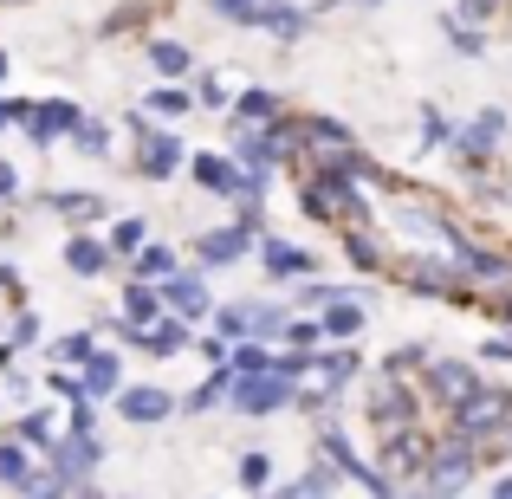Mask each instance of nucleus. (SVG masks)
Here are the masks:
<instances>
[{"label": "nucleus", "instance_id": "nucleus-29", "mask_svg": "<svg viewBox=\"0 0 512 499\" xmlns=\"http://www.w3.org/2000/svg\"><path fill=\"white\" fill-rule=\"evenodd\" d=\"M227 370L234 376H266V370H279V350L260 344V337H240V344L227 350Z\"/></svg>", "mask_w": 512, "mask_h": 499}, {"label": "nucleus", "instance_id": "nucleus-10", "mask_svg": "<svg viewBox=\"0 0 512 499\" xmlns=\"http://www.w3.org/2000/svg\"><path fill=\"white\" fill-rule=\"evenodd\" d=\"M188 156H195V150H188L175 130H156L150 124L137 137V175H143V182H175V175L188 169Z\"/></svg>", "mask_w": 512, "mask_h": 499}, {"label": "nucleus", "instance_id": "nucleus-30", "mask_svg": "<svg viewBox=\"0 0 512 499\" xmlns=\"http://www.w3.org/2000/svg\"><path fill=\"white\" fill-rule=\"evenodd\" d=\"M260 26L279 39V46H292V39L305 33V7H292V0H266V7H260Z\"/></svg>", "mask_w": 512, "mask_h": 499}, {"label": "nucleus", "instance_id": "nucleus-43", "mask_svg": "<svg viewBox=\"0 0 512 499\" xmlns=\"http://www.w3.org/2000/svg\"><path fill=\"white\" fill-rule=\"evenodd\" d=\"M500 7H506V0H454V20H467V26H487Z\"/></svg>", "mask_w": 512, "mask_h": 499}, {"label": "nucleus", "instance_id": "nucleus-45", "mask_svg": "<svg viewBox=\"0 0 512 499\" xmlns=\"http://www.w3.org/2000/svg\"><path fill=\"white\" fill-rule=\"evenodd\" d=\"M480 363H493V370H500V363H512V337H506V331L487 337V344H480Z\"/></svg>", "mask_w": 512, "mask_h": 499}, {"label": "nucleus", "instance_id": "nucleus-39", "mask_svg": "<svg viewBox=\"0 0 512 499\" xmlns=\"http://www.w3.org/2000/svg\"><path fill=\"white\" fill-rule=\"evenodd\" d=\"M78 156H111V124H98V117H85V124L72 130Z\"/></svg>", "mask_w": 512, "mask_h": 499}, {"label": "nucleus", "instance_id": "nucleus-15", "mask_svg": "<svg viewBox=\"0 0 512 499\" xmlns=\"http://www.w3.org/2000/svg\"><path fill=\"white\" fill-rule=\"evenodd\" d=\"M78 124H85V111H78L72 98H46V104H33V111H26V137H33L39 150H52L59 137H72Z\"/></svg>", "mask_w": 512, "mask_h": 499}, {"label": "nucleus", "instance_id": "nucleus-28", "mask_svg": "<svg viewBox=\"0 0 512 499\" xmlns=\"http://www.w3.org/2000/svg\"><path fill=\"white\" fill-rule=\"evenodd\" d=\"M52 370H85L91 357H98V331H65V337H52Z\"/></svg>", "mask_w": 512, "mask_h": 499}, {"label": "nucleus", "instance_id": "nucleus-16", "mask_svg": "<svg viewBox=\"0 0 512 499\" xmlns=\"http://www.w3.org/2000/svg\"><path fill=\"white\" fill-rule=\"evenodd\" d=\"M188 175H195V188H208V195H221V201H234L240 188H247V175H240V163L227 150H195L188 156Z\"/></svg>", "mask_w": 512, "mask_h": 499}, {"label": "nucleus", "instance_id": "nucleus-51", "mask_svg": "<svg viewBox=\"0 0 512 499\" xmlns=\"http://www.w3.org/2000/svg\"><path fill=\"white\" fill-rule=\"evenodd\" d=\"M0 7H20V0H0Z\"/></svg>", "mask_w": 512, "mask_h": 499}, {"label": "nucleus", "instance_id": "nucleus-13", "mask_svg": "<svg viewBox=\"0 0 512 499\" xmlns=\"http://www.w3.org/2000/svg\"><path fill=\"white\" fill-rule=\"evenodd\" d=\"M260 266H266V279H318V253L312 247H299V240H286V234H260Z\"/></svg>", "mask_w": 512, "mask_h": 499}, {"label": "nucleus", "instance_id": "nucleus-12", "mask_svg": "<svg viewBox=\"0 0 512 499\" xmlns=\"http://www.w3.org/2000/svg\"><path fill=\"white\" fill-rule=\"evenodd\" d=\"M338 247H344L350 273H363V279H389V266H396V247L383 240V227H376V221L344 227V234H338Z\"/></svg>", "mask_w": 512, "mask_h": 499}, {"label": "nucleus", "instance_id": "nucleus-50", "mask_svg": "<svg viewBox=\"0 0 512 499\" xmlns=\"http://www.w3.org/2000/svg\"><path fill=\"white\" fill-rule=\"evenodd\" d=\"M7 72H13V59H7V52H0V78H7Z\"/></svg>", "mask_w": 512, "mask_h": 499}, {"label": "nucleus", "instance_id": "nucleus-32", "mask_svg": "<svg viewBox=\"0 0 512 499\" xmlns=\"http://www.w3.org/2000/svg\"><path fill=\"white\" fill-rule=\"evenodd\" d=\"M26 474H33V448H26L20 435H0V487L20 493V487H26Z\"/></svg>", "mask_w": 512, "mask_h": 499}, {"label": "nucleus", "instance_id": "nucleus-19", "mask_svg": "<svg viewBox=\"0 0 512 499\" xmlns=\"http://www.w3.org/2000/svg\"><path fill=\"white\" fill-rule=\"evenodd\" d=\"M318 318H325V344H357L363 325H370V305H363V292L338 286V299H331Z\"/></svg>", "mask_w": 512, "mask_h": 499}, {"label": "nucleus", "instance_id": "nucleus-20", "mask_svg": "<svg viewBox=\"0 0 512 499\" xmlns=\"http://www.w3.org/2000/svg\"><path fill=\"white\" fill-rule=\"evenodd\" d=\"M124 344L143 350V357H182V350H195V325H182V318H156L150 331H130Z\"/></svg>", "mask_w": 512, "mask_h": 499}, {"label": "nucleus", "instance_id": "nucleus-22", "mask_svg": "<svg viewBox=\"0 0 512 499\" xmlns=\"http://www.w3.org/2000/svg\"><path fill=\"white\" fill-rule=\"evenodd\" d=\"M124 266H130V279H143V286H163V279L182 273V247H169V240H143Z\"/></svg>", "mask_w": 512, "mask_h": 499}, {"label": "nucleus", "instance_id": "nucleus-1", "mask_svg": "<svg viewBox=\"0 0 512 499\" xmlns=\"http://www.w3.org/2000/svg\"><path fill=\"white\" fill-rule=\"evenodd\" d=\"M299 214L318 221V227H331V234L376 221L370 201H363V182H350V175H299Z\"/></svg>", "mask_w": 512, "mask_h": 499}, {"label": "nucleus", "instance_id": "nucleus-52", "mask_svg": "<svg viewBox=\"0 0 512 499\" xmlns=\"http://www.w3.org/2000/svg\"><path fill=\"white\" fill-rule=\"evenodd\" d=\"M357 7H376V0H357Z\"/></svg>", "mask_w": 512, "mask_h": 499}, {"label": "nucleus", "instance_id": "nucleus-26", "mask_svg": "<svg viewBox=\"0 0 512 499\" xmlns=\"http://www.w3.org/2000/svg\"><path fill=\"white\" fill-rule=\"evenodd\" d=\"M46 208L59 214V221H72V227L104 221V195H91V188H59V195H46Z\"/></svg>", "mask_w": 512, "mask_h": 499}, {"label": "nucleus", "instance_id": "nucleus-5", "mask_svg": "<svg viewBox=\"0 0 512 499\" xmlns=\"http://www.w3.org/2000/svg\"><path fill=\"white\" fill-rule=\"evenodd\" d=\"M480 383H487V376H480V357H428L422 402H428V409H441V415H454Z\"/></svg>", "mask_w": 512, "mask_h": 499}, {"label": "nucleus", "instance_id": "nucleus-8", "mask_svg": "<svg viewBox=\"0 0 512 499\" xmlns=\"http://www.w3.org/2000/svg\"><path fill=\"white\" fill-rule=\"evenodd\" d=\"M253 247H260V234H253V227H240V221H227V227H201V234L188 240V253H195L201 273H227V266H240Z\"/></svg>", "mask_w": 512, "mask_h": 499}, {"label": "nucleus", "instance_id": "nucleus-21", "mask_svg": "<svg viewBox=\"0 0 512 499\" xmlns=\"http://www.w3.org/2000/svg\"><path fill=\"white\" fill-rule=\"evenodd\" d=\"M117 266V253H111V240H98V234H65V273H78V279H104Z\"/></svg>", "mask_w": 512, "mask_h": 499}, {"label": "nucleus", "instance_id": "nucleus-38", "mask_svg": "<svg viewBox=\"0 0 512 499\" xmlns=\"http://www.w3.org/2000/svg\"><path fill=\"white\" fill-rule=\"evenodd\" d=\"M260 7L266 0H208V13L227 20V26H260Z\"/></svg>", "mask_w": 512, "mask_h": 499}, {"label": "nucleus", "instance_id": "nucleus-36", "mask_svg": "<svg viewBox=\"0 0 512 499\" xmlns=\"http://www.w3.org/2000/svg\"><path fill=\"white\" fill-rule=\"evenodd\" d=\"M227 85H234V72H201V85H195V104H201V111H234Z\"/></svg>", "mask_w": 512, "mask_h": 499}, {"label": "nucleus", "instance_id": "nucleus-47", "mask_svg": "<svg viewBox=\"0 0 512 499\" xmlns=\"http://www.w3.org/2000/svg\"><path fill=\"white\" fill-rule=\"evenodd\" d=\"M26 111H33V104H26V98H0V130L26 124Z\"/></svg>", "mask_w": 512, "mask_h": 499}, {"label": "nucleus", "instance_id": "nucleus-31", "mask_svg": "<svg viewBox=\"0 0 512 499\" xmlns=\"http://www.w3.org/2000/svg\"><path fill=\"white\" fill-rule=\"evenodd\" d=\"M227 389H234V370H208L195 389L182 396V415H208L214 402H227Z\"/></svg>", "mask_w": 512, "mask_h": 499}, {"label": "nucleus", "instance_id": "nucleus-24", "mask_svg": "<svg viewBox=\"0 0 512 499\" xmlns=\"http://www.w3.org/2000/svg\"><path fill=\"white\" fill-rule=\"evenodd\" d=\"M143 59L156 65V78H163V85H182V78H195V52L182 46V39H150V46H143Z\"/></svg>", "mask_w": 512, "mask_h": 499}, {"label": "nucleus", "instance_id": "nucleus-41", "mask_svg": "<svg viewBox=\"0 0 512 499\" xmlns=\"http://www.w3.org/2000/svg\"><path fill=\"white\" fill-rule=\"evenodd\" d=\"M214 331L227 337V344H240L247 337V299H234V305H214V318H208Z\"/></svg>", "mask_w": 512, "mask_h": 499}, {"label": "nucleus", "instance_id": "nucleus-17", "mask_svg": "<svg viewBox=\"0 0 512 499\" xmlns=\"http://www.w3.org/2000/svg\"><path fill=\"white\" fill-rule=\"evenodd\" d=\"M156 318H169V305H163V286H143V279H130L124 286V299H117V344H124L130 331H150Z\"/></svg>", "mask_w": 512, "mask_h": 499}, {"label": "nucleus", "instance_id": "nucleus-48", "mask_svg": "<svg viewBox=\"0 0 512 499\" xmlns=\"http://www.w3.org/2000/svg\"><path fill=\"white\" fill-rule=\"evenodd\" d=\"M0 201H20V169L0 163Z\"/></svg>", "mask_w": 512, "mask_h": 499}, {"label": "nucleus", "instance_id": "nucleus-35", "mask_svg": "<svg viewBox=\"0 0 512 499\" xmlns=\"http://www.w3.org/2000/svg\"><path fill=\"white\" fill-rule=\"evenodd\" d=\"M441 33H448V46L461 52V59H480V52H487V33L467 26V20H454V13H441Z\"/></svg>", "mask_w": 512, "mask_h": 499}, {"label": "nucleus", "instance_id": "nucleus-33", "mask_svg": "<svg viewBox=\"0 0 512 499\" xmlns=\"http://www.w3.org/2000/svg\"><path fill=\"white\" fill-rule=\"evenodd\" d=\"M234 480H240L247 493H266V487H273V454H266V448H247V454L234 461Z\"/></svg>", "mask_w": 512, "mask_h": 499}, {"label": "nucleus", "instance_id": "nucleus-6", "mask_svg": "<svg viewBox=\"0 0 512 499\" xmlns=\"http://www.w3.org/2000/svg\"><path fill=\"white\" fill-rule=\"evenodd\" d=\"M480 474V448L474 441H461V435H441L435 441V454H428V474H422V487L415 493H441V499H461V487ZM409 499V493H402Z\"/></svg>", "mask_w": 512, "mask_h": 499}, {"label": "nucleus", "instance_id": "nucleus-11", "mask_svg": "<svg viewBox=\"0 0 512 499\" xmlns=\"http://www.w3.org/2000/svg\"><path fill=\"white\" fill-rule=\"evenodd\" d=\"M163 305H169V318H182V325H208L214 318V292H208V273L201 266H182L175 279H163Z\"/></svg>", "mask_w": 512, "mask_h": 499}, {"label": "nucleus", "instance_id": "nucleus-23", "mask_svg": "<svg viewBox=\"0 0 512 499\" xmlns=\"http://www.w3.org/2000/svg\"><path fill=\"white\" fill-rule=\"evenodd\" d=\"M46 461L59 467L65 480H91V474H98V461H104V441H98V435H65L59 448L46 454Z\"/></svg>", "mask_w": 512, "mask_h": 499}, {"label": "nucleus", "instance_id": "nucleus-9", "mask_svg": "<svg viewBox=\"0 0 512 499\" xmlns=\"http://www.w3.org/2000/svg\"><path fill=\"white\" fill-rule=\"evenodd\" d=\"M227 409H234V415H253V422L292 409V376H279V370H266V376H234V389H227Z\"/></svg>", "mask_w": 512, "mask_h": 499}, {"label": "nucleus", "instance_id": "nucleus-14", "mask_svg": "<svg viewBox=\"0 0 512 499\" xmlns=\"http://www.w3.org/2000/svg\"><path fill=\"white\" fill-rule=\"evenodd\" d=\"M175 409H182V402H175L163 383H124L117 389V415H124L130 428H156V422H169Z\"/></svg>", "mask_w": 512, "mask_h": 499}, {"label": "nucleus", "instance_id": "nucleus-18", "mask_svg": "<svg viewBox=\"0 0 512 499\" xmlns=\"http://www.w3.org/2000/svg\"><path fill=\"white\" fill-rule=\"evenodd\" d=\"M279 117H286V98H279L273 85H240V98H234V111H227V124H234V137H240V130L279 124Z\"/></svg>", "mask_w": 512, "mask_h": 499}, {"label": "nucleus", "instance_id": "nucleus-27", "mask_svg": "<svg viewBox=\"0 0 512 499\" xmlns=\"http://www.w3.org/2000/svg\"><path fill=\"white\" fill-rule=\"evenodd\" d=\"M286 325H292V305H279V299H247V337L273 344V337H286Z\"/></svg>", "mask_w": 512, "mask_h": 499}, {"label": "nucleus", "instance_id": "nucleus-46", "mask_svg": "<svg viewBox=\"0 0 512 499\" xmlns=\"http://www.w3.org/2000/svg\"><path fill=\"white\" fill-rule=\"evenodd\" d=\"M33 337H39V312H20V318H13V337H7V344L20 350V344H33Z\"/></svg>", "mask_w": 512, "mask_h": 499}, {"label": "nucleus", "instance_id": "nucleus-53", "mask_svg": "<svg viewBox=\"0 0 512 499\" xmlns=\"http://www.w3.org/2000/svg\"><path fill=\"white\" fill-rule=\"evenodd\" d=\"M422 499H441V493H422Z\"/></svg>", "mask_w": 512, "mask_h": 499}, {"label": "nucleus", "instance_id": "nucleus-49", "mask_svg": "<svg viewBox=\"0 0 512 499\" xmlns=\"http://www.w3.org/2000/svg\"><path fill=\"white\" fill-rule=\"evenodd\" d=\"M493 499H512V474H500V480H493Z\"/></svg>", "mask_w": 512, "mask_h": 499}, {"label": "nucleus", "instance_id": "nucleus-42", "mask_svg": "<svg viewBox=\"0 0 512 499\" xmlns=\"http://www.w3.org/2000/svg\"><path fill=\"white\" fill-rule=\"evenodd\" d=\"M227 350H234V344H227L221 331H195V357L208 363V370H227Z\"/></svg>", "mask_w": 512, "mask_h": 499}, {"label": "nucleus", "instance_id": "nucleus-7", "mask_svg": "<svg viewBox=\"0 0 512 499\" xmlns=\"http://www.w3.org/2000/svg\"><path fill=\"white\" fill-rule=\"evenodd\" d=\"M428 454H435V435H422V422H415V428H402V435L383 441L376 467H383V480L396 493H415V487H422V474H428Z\"/></svg>", "mask_w": 512, "mask_h": 499}, {"label": "nucleus", "instance_id": "nucleus-34", "mask_svg": "<svg viewBox=\"0 0 512 499\" xmlns=\"http://www.w3.org/2000/svg\"><path fill=\"white\" fill-rule=\"evenodd\" d=\"M143 111H150V117H163V124H175V117H188V111H195V98H188L182 85H156L150 98H143Z\"/></svg>", "mask_w": 512, "mask_h": 499}, {"label": "nucleus", "instance_id": "nucleus-3", "mask_svg": "<svg viewBox=\"0 0 512 499\" xmlns=\"http://www.w3.org/2000/svg\"><path fill=\"white\" fill-rule=\"evenodd\" d=\"M506 130H512V117L500 111V104H493V111H480L474 124H454V137H448V156L467 169V182H474V175H487V169L506 156Z\"/></svg>", "mask_w": 512, "mask_h": 499}, {"label": "nucleus", "instance_id": "nucleus-44", "mask_svg": "<svg viewBox=\"0 0 512 499\" xmlns=\"http://www.w3.org/2000/svg\"><path fill=\"white\" fill-rule=\"evenodd\" d=\"M46 389L65 396V402H78V396H85V376H78V370H46Z\"/></svg>", "mask_w": 512, "mask_h": 499}, {"label": "nucleus", "instance_id": "nucleus-37", "mask_svg": "<svg viewBox=\"0 0 512 499\" xmlns=\"http://www.w3.org/2000/svg\"><path fill=\"white\" fill-rule=\"evenodd\" d=\"M318 344H325V318L292 312V325H286V350H318Z\"/></svg>", "mask_w": 512, "mask_h": 499}, {"label": "nucleus", "instance_id": "nucleus-4", "mask_svg": "<svg viewBox=\"0 0 512 499\" xmlns=\"http://www.w3.org/2000/svg\"><path fill=\"white\" fill-rule=\"evenodd\" d=\"M389 286L422 292V299H441V305H461V299H467L461 273H454L441 253H396V266H389Z\"/></svg>", "mask_w": 512, "mask_h": 499}, {"label": "nucleus", "instance_id": "nucleus-40", "mask_svg": "<svg viewBox=\"0 0 512 499\" xmlns=\"http://www.w3.org/2000/svg\"><path fill=\"white\" fill-rule=\"evenodd\" d=\"M143 240H150V221H137V214H130V221H117V227H111V253H117V260H130V253H137Z\"/></svg>", "mask_w": 512, "mask_h": 499}, {"label": "nucleus", "instance_id": "nucleus-2", "mask_svg": "<svg viewBox=\"0 0 512 499\" xmlns=\"http://www.w3.org/2000/svg\"><path fill=\"white\" fill-rule=\"evenodd\" d=\"M448 435L474 441L480 454H487L493 441H512V389H506V383H480L474 396H467L461 409L448 415Z\"/></svg>", "mask_w": 512, "mask_h": 499}, {"label": "nucleus", "instance_id": "nucleus-25", "mask_svg": "<svg viewBox=\"0 0 512 499\" xmlns=\"http://www.w3.org/2000/svg\"><path fill=\"white\" fill-rule=\"evenodd\" d=\"M78 376H85V396H91V402H117V389H124V357L98 344V357H91Z\"/></svg>", "mask_w": 512, "mask_h": 499}]
</instances>
